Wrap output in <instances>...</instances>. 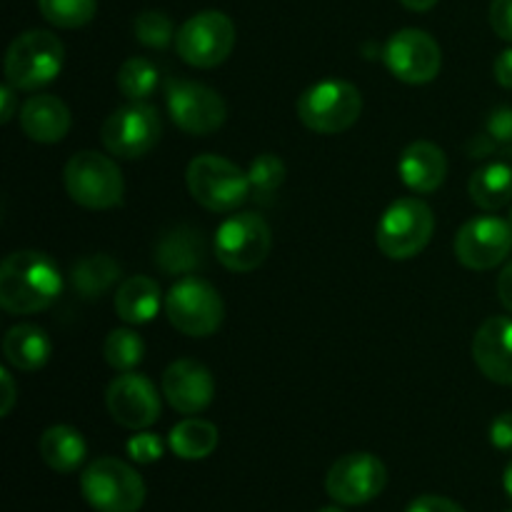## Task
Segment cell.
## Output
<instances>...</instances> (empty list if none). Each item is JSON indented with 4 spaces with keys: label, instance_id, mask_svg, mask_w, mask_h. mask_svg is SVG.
<instances>
[{
    "label": "cell",
    "instance_id": "13",
    "mask_svg": "<svg viewBox=\"0 0 512 512\" xmlns=\"http://www.w3.org/2000/svg\"><path fill=\"white\" fill-rule=\"evenodd\" d=\"M385 68L393 73V78L410 85H423L438 78L443 53H440L438 40L430 33L418 28H403L390 35L383 48Z\"/></svg>",
    "mask_w": 512,
    "mask_h": 512
},
{
    "label": "cell",
    "instance_id": "30",
    "mask_svg": "<svg viewBox=\"0 0 512 512\" xmlns=\"http://www.w3.org/2000/svg\"><path fill=\"white\" fill-rule=\"evenodd\" d=\"M103 358L118 373H130L138 368L145 358V343L135 330L118 328L105 338Z\"/></svg>",
    "mask_w": 512,
    "mask_h": 512
},
{
    "label": "cell",
    "instance_id": "18",
    "mask_svg": "<svg viewBox=\"0 0 512 512\" xmlns=\"http://www.w3.org/2000/svg\"><path fill=\"white\" fill-rule=\"evenodd\" d=\"M473 360L480 373L498 385H512V318L493 315L473 338Z\"/></svg>",
    "mask_w": 512,
    "mask_h": 512
},
{
    "label": "cell",
    "instance_id": "32",
    "mask_svg": "<svg viewBox=\"0 0 512 512\" xmlns=\"http://www.w3.org/2000/svg\"><path fill=\"white\" fill-rule=\"evenodd\" d=\"M250 195L255 200H270L278 193L280 185L285 183V163L275 153H260L250 163Z\"/></svg>",
    "mask_w": 512,
    "mask_h": 512
},
{
    "label": "cell",
    "instance_id": "2",
    "mask_svg": "<svg viewBox=\"0 0 512 512\" xmlns=\"http://www.w3.org/2000/svg\"><path fill=\"white\" fill-rule=\"evenodd\" d=\"M80 493L98 512H138L145 503L143 478L118 458L93 460L80 475Z\"/></svg>",
    "mask_w": 512,
    "mask_h": 512
},
{
    "label": "cell",
    "instance_id": "25",
    "mask_svg": "<svg viewBox=\"0 0 512 512\" xmlns=\"http://www.w3.org/2000/svg\"><path fill=\"white\" fill-rule=\"evenodd\" d=\"M470 200H473L478 208L493 210L505 208L512 203V165L505 160H493V163H485L483 168L475 170L470 175Z\"/></svg>",
    "mask_w": 512,
    "mask_h": 512
},
{
    "label": "cell",
    "instance_id": "24",
    "mask_svg": "<svg viewBox=\"0 0 512 512\" xmlns=\"http://www.w3.org/2000/svg\"><path fill=\"white\" fill-rule=\"evenodd\" d=\"M38 450L45 465L55 473H75L85 463V455H88L83 433L70 428V425H53V428L45 430L40 435Z\"/></svg>",
    "mask_w": 512,
    "mask_h": 512
},
{
    "label": "cell",
    "instance_id": "42",
    "mask_svg": "<svg viewBox=\"0 0 512 512\" xmlns=\"http://www.w3.org/2000/svg\"><path fill=\"white\" fill-rule=\"evenodd\" d=\"M400 3H403L408 10H415V13H425V10L435 8L438 0H400Z\"/></svg>",
    "mask_w": 512,
    "mask_h": 512
},
{
    "label": "cell",
    "instance_id": "1",
    "mask_svg": "<svg viewBox=\"0 0 512 512\" xmlns=\"http://www.w3.org/2000/svg\"><path fill=\"white\" fill-rule=\"evenodd\" d=\"M63 293V275L50 255L38 250L10 253L0 265V308L10 315L48 310Z\"/></svg>",
    "mask_w": 512,
    "mask_h": 512
},
{
    "label": "cell",
    "instance_id": "6",
    "mask_svg": "<svg viewBox=\"0 0 512 512\" xmlns=\"http://www.w3.org/2000/svg\"><path fill=\"white\" fill-rule=\"evenodd\" d=\"M363 113V95L348 80H320L298 98V118L308 130L335 135L353 128Z\"/></svg>",
    "mask_w": 512,
    "mask_h": 512
},
{
    "label": "cell",
    "instance_id": "40",
    "mask_svg": "<svg viewBox=\"0 0 512 512\" xmlns=\"http://www.w3.org/2000/svg\"><path fill=\"white\" fill-rule=\"evenodd\" d=\"M498 298L500 303L505 305V310L512 313V260L500 270V278H498Z\"/></svg>",
    "mask_w": 512,
    "mask_h": 512
},
{
    "label": "cell",
    "instance_id": "15",
    "mask_svg": "<svg viewBox=\"0 0 512 512\" xmlns=\"http://www.w3.org/2000/svg\"><path fill=\"white\" fill-rule=\"evenodd\" d=\"M455 258L470 270H493L512 253V225L498 215H478L455 235Z\"/></svg>",
    "mask_w": 512,
    "mask_h": 512
},
{
    "label": "cell",
    "instance_id": "36",
    "mask_svg": "<svg viewBox=\"0 0 512 512\" xmlns=\"http://www.w3.org/2000/svg\"><path fill=\"white\" fill-rule=\"evenodd\" d=\"M490 443L500 453H512V413H500L490 425Z\"/></svg>",
    "mask_w": 512,
    "mask_h": 512
},
{
    "label": "cell",
    "instance_id": "35",
    "mask_svg": "<svg viewBox=\"0 0 512 512\" xmlns=\"http://www.w3.org/2000/svg\"><path fill=\"white\" fill-rule=\"evenodd\" d=\"M490 25L495 35L512 43V0H493L490 3Z\"/></svg>",
    "mask_w": 512,
    "mask_h": 512
},
{
    "label": "cell",
    "instance_id": "44",
    "mask_svg": "<svg viewBox=\"0 0 512 512\" xmlns=\"http://www.w3.org/2000/svg\"><path fill=\"white\" fill-rule=\"evenodd\" d=\"M318 512H343L338 508V505H328V508H320Z\"/></svg>",
    "mask_w": 512,
    "mask_h": 512
},
{
    "label": "cell",
    "instance_id": "3",
    "mask_svg": "<svg viewBox=\"0 0 512 512\" xmlns=\"http://www.w3.org/2000/svg\"><path fill=\"white\" fill-rule=\"evenodd\" d=\"M63 43L50 30H28L5 53V83L15 90H38L63 70Z\"/></svg>",
    "mask_w": 512,
    "mask_h": 512
},
{
    "label": "cell",
    "instance_id": "28",
    "mask_svg": "<svg viewBox=\"0 0 512 512\" xmlns=\"http://www.w3.org/2000/svg\"><path fill=\"white\" fill-rule=\"evenodd\" d=\"M512 155V108L510 105H500V108L490 110L488 120H485L483 133L473 135L468 143L470 158H485L493 153Z\"/></svg>",
    "mask_w": 512,
    "mask_h": 512
},
{
    "label": "cell",
    "instance_id": "29",
    "mask_svg": "<svg viewBox=\"0 0 512 512\" xmlns=\"http://www.w3.org/2000/svg\"><path fill=\"white\" fill-rule=\"evenodd\" d=\"M160 70L148 58H128L118 70V88L128 100H148L158 90Z\"/></svg>",
    "mask_w": 512,
    "mask_h": 512
},
{
    "label": "cell",
    "instance_id": "45",
    "mask_svg": "<svg viewBox=\"0 0 512 512\" xmlns=\"http://www.w3.org/2000/svg\"><path fill=\"white\" fill-rule=\"evenodd\" d=\"M508 220H510V225H512V208H510V218Z\"/></svg>",
    "mask_w": 512,
    "mask_h": 512
},
{
    "label": "cell",
    "instance_id": "41",
    "mask_svg": "<svg viewBox=\"0 0 512 512\" xmlns=\"http://www.w3.org/2000/svg\"><path fill=\"white\" fill-rule=\"evenodd\" d=\"M0 105H3V108H0V120L8 123L15 113V88L10 83H5L3 88H0Z\"/></svg>",
    "mask_w": 512,
    "mask_h": 512
},
{
    "label": "cell",
    "instance_id": "37",
    "mask_svg": "<svg viewBox=\"0 0 512 512\" xmlns=\"http://www.w3.org/2000/svg\"><path fill=\"white\" fill-rule=\"evenodd\" d=\"M405 512H465L458 503L443 498V495H420L408 505Z\"/></svg>",
    "mask_w": 512,
    "mask_h": 512
},
{
    "label": "cell",
    "instance_id": "8",
    "mask_svg": "<svg viewBox=\"0 0 512 512\" xmlns=\"http://www.w3.org/2000/svg\"><path fill=\"white\" fill-rule=\"evenodd\" d=\"M435 215L420 198H398L388 205L378 223V248L390 260H410L428 248Z\"/></svg>",
    "mask_w": 512,
    "mask_h": 512
},
{
    "label": "cell",
    "instance_id": "31",
    "mask_svg": "<svg viewBox=\"0 0 512 512\" xmlns=\"http://www.w3.org/2000/svg\"><path fill=\"white\" fill-rule=\"evenodd\" d=\"M40 15L55 28H83L98 13V0H38Z\"/></svg>",
    "mask_w": 512,
    "mask_h": 512
},
{
    "label": "cell",
    "instance_id": "19",
    "mask_svg": "<svg viewBox=\"0 0 512 512\" xmlns=\"http://www.w3.org/2000/svg\"><path fill=\"white\" fill-rule=\"evenodd\" d=\"M203 230L193 225H175L165 230L155 243V265L165 275H195L205 265Z\"/></svg>",
    "mask_w": 512,
    "mask_h": 512
},
{
    "label": "cell",
    "instance_id": "26",
    "mask_svg": "<svg viewBox=\"0 0 512 512\" xmlns=\"http://www.w3.org/2000/svg\"><path fill=\"white\" fill-rule=\"evenodd\" d=\"M120 280V263L105 253L80 258L70 270V283L83 300H98Z\"/></svg>",
    "mask_w": 512,
    "mask_h": 512
},
{
    "label": "cell",
    "instance_id": "21",
    "mask_svg": "<svg viewBox=\"0 0 512 512\" xmlns=\"http://www.w3.org/2000/svg\"><path fill=\"white\" fill-rule=\"evenodd\" d=\"M20 128L35 143H60L70 130L68 105L55 95H30L20 108Z\"/></svg>",
    "mask_w": 512,
    "mask_h": 512
},
{
    "label": "cell",
    "instance_id": "43",
    "mask_svg": "<svg viewBox=\"0 0 512 512\" xmlns=\"http://www.w3.org/2000/svg\"><path fill=\"white\" fill-rule=\"evenodd\" d=\"M503 488H505V495L512 500V460L508 465H505V473H503Z\"/></svg>",
    "mask_w": 512,
    "mask_h": 512
},
{
    "label": "cell",
    "instance_id": "17",
    "mask_svg": "<svg viewBox=\"0 0 512 512\" xmlns=\"http://www.w3.org/2000/svg\"><path fill=\"white\" fill-rule=\"evenodd\" d=\"M163 395L178 413H203L215 398L213 373L203 363H198V360H175L163 373Z\"/></svg>",
    "mask_w": 512,
    "mask_h": 512
},
{
    "label": "cell",
    "instance_id": "12",
    "mask_svg": "<svg viewBox=\"0 0 512 512\" xmlns=\"http://www.w3.org/2000/svg\"><path fill=\"white\" fill-rule=\"evenodd\" d=\"M165 103L173 123L188 135H213L228 118V105L220 93L195 80H168Z\"/></svg>",
    "mask_w": 512,
    "mask_h": 512
},
{
    "label": "cell",
    "instance_id": "46",
    "mask_svg": "<svg viewBox=\"0 0 512 512\" xmlns=\"http://www.w3.org/2000/svg\"><path fill=\"white\" fill-rule=\"evenodd\" d=\"M505 512H512V510H505Z\"/></svg>",
    "mask_w": 512,
    "mask_h": 512
},
{
    "label": "cell",
    "instance_id": "14",
    "mask_svg": "<svg viewBox=\"0 0 512 512\" xmlns=\"http://www.w3.org/2000/svg\"><path fill=\"white\" fill-rule=\"evenodd\" d=\"M388 483L385 463L373 453H350L335 460L325 475V490L338 505H365Z\"/></svg>",
    "mask_w": 512,
    "mask_h": 512
},
{
    "label": "cell",
    "instance_id": "23",
    "mask_svg": "<svg viewBox=\"0 0 512 512\" xmlns=\"http://www.w3.org/2000/svg\"><path fill=\"white\" fill-rule=\"evenodd\" d=\"M50 353H53V345H50L48 333L38 325L20 323L10 328L3 338L5 363L23 373H35V370L45 368Z\"/></svg>",
    "mask_w": 512,
    "mask_h": 512
},
{
    "label": "cell",
    "instance_id": "7",
    "mask_svg": "<svg viewBox=\"0 0 512 512\" xmlns=\"http://www.w3.org/2000/svg\"><path fill=\"white\" fill-rule=\"evenodd\" d=\"M165 315L175 330L190 338H208L223 325L225 303L218 290L198 275H185L165 295Z\"/></svg>",
    "mask_w": 512,
    "mask_h": 512
},
{
    "label": "cell",
    "instance_id": "10",
    "mask_svg": "<svg viewBox=\"0 0 512 512\" xmlns=\"http://www.w3.org/2000/svg\"><path fill=\"white\" fill-rule=\"evenodd\" d=\"M160 135H163V120L158 108L145 100H130L123 108L113 110L100 130L105 150L123 160L148 155L158 145Z\"/></svg>",
    "mask_w": 512,
    "mask_h": 512
},
{
    "label": "cell",
    "instance_id": "16",
    "mask_svg": "<svg viewBox=\"0 0 512 512\" xmlns=\"http://www.w3.org/2000/svg\"><path fill=\"white\" fill-rule=\"evenodd\" d=\"M110 418L128 430H145L158 423L160 418V395L153 380L145 375L120 373L105 393Z\"/></svg>",
    "mask_w": 512,
    "mask_h": 512
},
{
    "label": "cell",
    "instance_id": "34",
    "mask_svg": "<svg viewBox=\"0 0 512 512\" xmlns=\"http://www.w3.org/2000/svg\"><path fill=\"white\" fill-rule=\"evenodd\" d=\"M125 450H128V455L133 463L150 465V463H158V460L163 458L165 445L155 433H140L138 430V435H133V438L128 440Z\"/></svg>",
    "mask_w": 512,
    "mask_h": 512
},
{
    "label": "cell",
    "instance_id": "11",
    "mask_svg": "<svg viewBox=\"0 0 512 512\" xmlns=\"http://www.w3.org/2000/svg\"><path fill=\"white\" fill-rule=\"evenodd\" d=\"M235 48V25L220 10H203L180 25L175 50L193 68H215Z\"/></svg>",
    "mask_w": 512,
    "mask_h": 512
},
{
    "label": "cell",
    "instance_id": "39",
    "mask_svg": "<svg viewBox=\"0 0 512 512\" xmlns=\"http://www.w3.org/2000/svg\"><path fill=\"white\" fill-rule=\"evenodd\" d=\"M493 73H495V80H498L503 88L512 90V48L503 50V53L498 55V60H495L493 65Z\"/></svg>",
    "mask_w": 512,
    "mask_h": 512
},
{
    "label": "cell",
    "instance_id": "22",
    "mask_svg": "<svg viewBox=\"0 0 512 512\" xmlns=\"http://www.w3.org/2000/svg\"><path fill=\"white\" fill-rule=\"evenodd\" d=\"M160 305H165L160 285L148 275H130L115 290V313L128 325H145L155 320Z\"/></svg>",
    "mask_w": 512,
    "mask_h": 512
},
{
    "label": "cell",
    "instance_id": "38",
    "mask_svg": "<svg viewBox=\"0 0 512 512\" xmlns=\"http://www.w3.org/2000/svg\"><path fill=\"white\" fill-rule=\"evenodd\" d=\"M0 383H3V403H0V415H10L15 400H18V390H15V380L8 368H0Z\"/></svg>",
    "mask_w": 512,
    "mask_h": 512
},
{
    "label": "cell",
    "instance_id": "5",
    "mask_svg": "<svg viewBox=\"0 0 512 512\" xmlns=\"http://www.w3.org/2000/svg\"><path fill=\"white\" fill-rule=\"evenodd\" d=\"M63 180L70 200L88 210H110L123 203V173L113 158L95 150L73 155L65 165Z\"/></svg>",
    "mask_w": 512,
    "mask_h": 512
},
{
    "label": "cell",
    "instance_id": "9",
    "mask_svg": "<svg viewBox=\"0 0 512 512\" xmlns=\"http://www.w3.org/2000/svg\"><path fill=\"white\" fill-rule=\"evenodd\" d=\"M273 245V233L258 213H233L215 230V258L233 273H253L265 263Z\"/></svg>",
    "mask_w": 512,
    "mask_h": 512
},
{
    "label": "cell",
    "instance_id": "20",
    "mask_svg": "<svg viewBox=\"0 0 512 512\" xmlns=\"http://www.w3.org/2000/svg\"><path fill=\"white\" fill-rule=\"evenodd\" d=\"M398 173L405 188L418 195H430L445 183L448 158H445L443 148H438L430 140H415L400 155Z\"/></svg>",
    "mask_w": 512,
    "mask_h": 512
},
{
    "label": "cell",
    "instance_id": "33",
    "mask_svg": "<svg viewBox=\"0 0 512 512\" xmlns=\"http://www.w3.org/2000/svg\"><path fill=\"white\" fill-rule=\"evenodd\" d=\"M133 30L138 43H143L145 48L153 50L168 48L175 40V35H178L173 30V20L165 13H160V10H145V13H140L138 18H135Z\"/></svg>",
    "mask_w": 512,
    "mask_h": 512
},
{
    "label": "cell",
    "instance_id": "4",
    "mask_svg": "<svg viewBox=\"0 0 512 512\" xmlns=\"http://www.w3.org/2000/svg\"><path fill=\"white\" fill-rule=\"evenodd\" d=\"M188 190L203 208L213 213H235L250 198L248 173L223 155H198L190 160Z\"/></svg>",
    "mask_w": 512,
    "mask_h": 512
},
{
    "label": "cell",
    "instance_id": "27",
    "mask_svg": "<svg viewBox=\"0 0 512 512\" xmlns=\"http://www.w3.org/2000/svg\"><path fill=\"white\" fill-rule=\"evenodd\" d=\"M218 428L210 420L185 418L170 430L168 445L178 458L183 460H203L218 448Z\"/></svg>",
    "mask_w": 512,
    "mask_h": 512
}]
</instances>
